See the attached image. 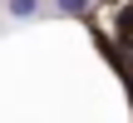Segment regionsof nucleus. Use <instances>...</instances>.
I'll return each instance as SVG.
<instances>
[{
    "instance_id": "nucleus-3",
    "label": "nucleus",
    "mask_w": 133,
    "mask_h": 123,
    "mask_svg": "<svg viewBox=\"0 0 133 123\" xmlns=\"http://www.w3.org/2000/svg\"><path fill=\"white\" fill-rule=\"evenodd\" d=\"M118 25H123V35H133V10H123V15H118Z\"/></svg>"
},
{
    "instance_id": "nucleus-2",
    "label": "nucleus",
    "mask_w": 133,
    "mask_h": 123,
    "mask_svg": "<svg viewBox=\"0 0 133 123\" xmlns=\"http://www.w3.org/2000/svg\"><path fill=\"white\" fill-rule=\"evenodd\" d=\"M54 5H59L64 15H84V10H89V0H54Z\"/></svg>"
},
{
    "instance_id": "nucleus-1",
    "label": "nucleus",
    "mask_w": 133,
    "mask_h": 123,
    "mask_svg": "<svg viewBox=\"0 0 133 123\" xmlns=\"http://www.w3.org/2000/svg\"><path fill=\"white\" fill-rule=\"evenodd\" d=\"M39 10H44L39 0H10V15H15V20H35Z\"/></svg>"
}]
</instances>
